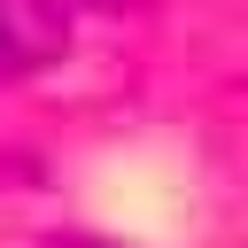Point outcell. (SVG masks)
Here are the masks:
<instances>
[{
  "label": "cell",
  "instance_id": "cell-2",
  "mask_svg": "<svg viewBox=\"0 0 248 248\" xmlns=\"http://www.w3.org/2000/svg\"><path fill=\"white\" fill-rule=\"evenodd\" d=\"M54 248H85V240H54Z\"/></svg>",
  "mask_w": 248,
  "mask_h": 248
},
{
  "label": "cell",
  "instance_id": "cell-1",
  "mask_svg": "<svg viewBox=\"0 0 248 248\" xmlns=\"http://www.w3.org/2000/svg\"><path fill=\"white\" fill-rule=\"evenodd\" d=\"M54 46H62V23L46 0H0V78L54 62Z\"/></svg>",
  "mask_w": 248,
  "mask_h": 248
}]
</instances>
